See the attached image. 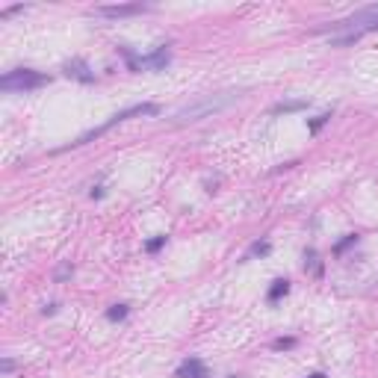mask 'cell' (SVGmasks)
Returning <instances> with one entry per match:
<instances>
[{
    "label": "cell",
    "instance_id": "7",
    "mask_svg": "<svg viewBox=\"0 0 378 378\" xmlns=\"http://www.w3.org/2000/svg\"><path fill=\"white\" fill-rule=\"evenodd\" d=\"M65 74L74 77V80H80V83H94V74L89 71V65L83 62V60H71V62H65Z\"/></svg>",
    "mask_w": 378,
    "mask_h": 378
},
{
    "label": "cell",
    "instance_id": "3",
    "mask_svg": "<svg viewBox=\"0 0 378 378\" xmlns=\"http://www.w3.org/2000/svg\"><path fill=\"white\" fill-rule=\"evenodd\" d=\"M331 30H346V32H358L360 38L366 32H376L378 30V3L376 6H364L358 12H352L348 18H340L331 24Z\"/></svg>",
    "mask_w": 378,
    "mask_h": 378
},
{
    "label": "cell",
    "instance_id": "9",
    "mask_svg": "<svg viewBox=\"0 0 378 378\" xmlns=\"http://www.w3.org/2000/svg\"><path fill=\"white\" fill-rule=\"evenodd\" d=\"M308 98H298V100H281V104H275L272 106V112L275 116H281V112H298V110H308Z\"/></svg>",
    "mask_w": 378,
    "mask_h": 378
},
{
    "label": "cell",
    "instance_id": "16",
    "mask_svg": "<svg viewBox=\"0 0 378 378\" xmlns=\"http://www.w3.org/2000/svg\"><path fill=\"white\" fill-rule=\"evenodd\" d=\"M328 118H331V112H322V116H316L314 122H310V133H319V130H322V124H328Z\"/></svg>",
    "mask_w": 378,
    "mask_h": 378
},
{
    "label": "cell",
    "instance_id": "18",
    "mask_svg": "<svg viewBox=\"0 0 378 378\" xmlns=\"http://www.w3.org/2000/svg\"><path fill=\"white\" fill-rule=\"evenodd\" d=\"M0 370H3L6 376H9V372L15 370V360H12V358H3V364H0Z\"/></svg>",
    "mask_w": 378,
    "mask_h": 378
},
{
    "label": "cell",
    "instance_id": "20",
    "mask_svg": "<svg viewBox=\"0 0 378 378\" xmlns=\"http://www.w3.org/2000/svg\"><path fill=\"white\" fill-rule=\"evenodd\" d=\"M310 378H325V376H322V372H314V376H310Z\"/></svg>",
    "mask_w": 378,
    "mask_h": 378
},
{
    "label": "cell",
    "instance_id": "14",
    "mask_svg": "<svg viewBox=\"0 0 378 378\" xmlns=\"http://www.w3.org/2000/svg\"><path fill=\"white\" fill-rule=\"evenodd\" d=\"M269 252H272V242H254L252 252H248V257H266Z\"/></svg>",
    "mask_w": 378,
    "mask_h": 378
},
{
    "label": "cell",
    "instance_id": "8",
    "mask_svg": "<svg viewBox=\"0 0 378 378\" xmlns=\"http://www.w3.org/2000/svg\"><path fill=\"white\" fill-rule=\"evenodd\" d=\"M139 65H142V68H157V71H160V68H166V65H168V48H166V44H160L151 56H142Z\"/></svg>",
    "mask_w": 378,
    "mask_h": 378
},
{
    "label": "cell",
    "instance_id": "21",
    "mask_svg": "<svg viewBox=\"0 0 378 378\" xmlns=\"http://www.w3.org/2000/svg\"><path fill=\"white\" fill-rule=\"evenodd\" d=\"M228 378H246V376H228Z\"/></svg>",
    "mask_w": 378,
    "mask_h": 378
},
{
    "label": "cell",
    "instance_id": "11",
    "mask_svg": "<svg viewBox=\"0 0 378 378\" xmlns=\"http://www.w3.org/2000/svg\"><path fill=\"white\" fill-rule=\"evenodd\" d=\"M71 275H74V266H71V260H62V263L56 266V272H54V281L62 284L65 278H71Z\"/></svg>",
    "mask_w": 378,
    "mask_h": 378
},
{
    "label": "cell",
    "instance_id": "12",
    "mask_svg": "<svg viewBox=\"0 0 378 378\" xmlns=\"http://www.w3.org/2000/svg\"><path fill=\"white\" fill-rule=\"evenodd\" d=\"M127 314H130L127 304H112V308L106 310V319H110V322H122V319H127Z\"/></svg>",
    "mask_w": 378,
    "mask_h": 378
},
{
    "label": "cell",
    "instance_id": "10",
    "mask_svg": "<svg viewBox=\"0 0 378 378\" xmlns=\"http://www.w3.org/2000/svg\"><path fill=\"white\" fill-rule=\"evenodd\" d=\"M286 292H290V281H286V278H278V281H272V286H269V296H266V298H269V302H278V298H281V296H286Z\"/></svg>",
    "mask_w": 378,
    "mask_h": 378
},
{
    "label": "cell",
    "instance_id": "6",
    "mask_svg": "<svg viewBox=\"0 0 378 378\" xmlns=\"http://www.w3.org/2000/svg\"><path fill=\"white\" fill-rule=\"evenodd\" d=\"M178 378H210V370L204 366V360L186 358V360L178 366Z\"/></svg>",
    "mask_w": 378,
    "mask_h": 378
},
{
    "label": "cell",
    "instance_id": "2",
    "mask_svg": "<svg viewBox=\"0 0 378 378\" xmlns=\"http://www.w3.org/2000/svg\"><path fill=\"white\" fill-rule=\"evenodd\" d=\"M133 116H160V106L157 104H136V106H127V110H122V112L110 116V122H104L100 127H94V130H89V133H83V136H80L77 142H71V145H86V142H92V139H98V136L110 133L116 124H122V122H127V118H133Z\"/></svg>",
    "mask_w": 378,
    "mask_h": 378
},
{
    "label": "cell",
    "instance_id": "15",
    "mask_svg": "<svg viewBox=\"0 0 378 378\" xmlns=\"http://www.w3.org/2000/svg\"><path fill=\"white\" fill-rule=\"evenodd\" d=\"M162 246H166V236H154V240H148V242H145V252H148V254H157Z\"/></svg>",
    "mask_w": 378,
    "mask_h": 378
},
{
    "label": "cell",
    "instance_id": "13",
    "mask_svg": "<svg viewBox=\"0 0 378 378\" xmlns=\"http://www.w3.org/2000/svg\"><path fill=\"white\" fill-rule=\"evenodd\" d=\"M296 343H298L296 337H278V340L272 343V348H275V352H286V348H296Z\"/></svg>",
    "mask_w": 378,
    "mask_h": 378
},
{
    "label": "cell",
    "instance_id": "1",
    "mask_svg": "<svg viewBox=\"0 0 378 378\" xmlns=\"http://www.w3.org/2000/svg\"><path fill=\"white\" fill-rule=\"evenodd\" d=\"M242 98V92H216V94H204V98H198V100H192L186 106H180L174 116H172V124L174 127H184V124H195V122H204V118H210V116H216L222 110H228V106H234L236 100Z\"/></svg>",
    "mask_w": 378,
    "mask_h": 378
},
{
    "label": "cell",
    "instance_id": "17",
    "mask_svg": "<svg viewBox=\"0 0 378 378\" xmlns=\"http://www.w3.org/2000/svg\"><path fill=\"white\" fill-rule=\"evenodd\" d=\"M354 242H358V236H354V234H348L346 240H343V242H340V246L334 248V254H343V252L348 248V246H354Z\"/></svg>",
    "mask_w": 378,
    "mask_h": 378
},
{
    "label": "cell",
    "instance_id": "5",
    "mask_svg": "<svg viewBox=\"0 0 378 378\" xmlns=\"http://www.w3.org/2000/svg\"><path fill=\"white\" fill-rule=\"evenodd\" d=\"M148 12V6L142 3H118V6H94V15H104V18H127V15H142Z\"/></svg>",
    "mask_w": 378,
    "mask_h": 378
},
{
    "label": "cell",
    "instance_id": "4",
    "mask_svg": "<svg viewBox=\"0 0 378 378\" xmlns=\"http://www.w3.org/2000/svg\"><path fill=\"white\" fill-rule=\"evenodd\" d=\"M50 77L48 74H38L32 68H15L9 74L0 77V89L3 92H30V89H38V86H48Z\"/></svg>",
    "mask_w": 378,
    "mask_h": 378
},
{
    "label": "cell",
    "instance_id": "19",
    "mask_svg": "<svg viewBox=\"0 0 378 378\" xmlns=\"http://www.w3.org/2000/svg\"><path fill=\"white\" fill-rule=\"evenodd\" d=\"M56 310H60V304H56V302H50V304H44V310H42V314H44V316H54Z\"/></svg>",
    "mask_w": 378,
    "mask_h": 378
}]
</instances>
